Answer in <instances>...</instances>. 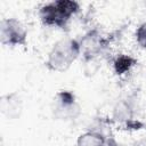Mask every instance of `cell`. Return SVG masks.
<instances>
[{"label": "cell", "mask_w": 146, "mask_h": 146, "mask_svg": "<svg viewBox=\"0 0 146 146\" xmlns=\"http://www.w3.org/2000/svg\"><path fill=\"white\" fill-rule=\"evenodd\" d=\"M80 57H82L80 40L68 35L62 36L48 49L44 66L50 72L65 73L76 63Z\"/></svg>", "instance_id": "6da1fadb"}, {"label": "cell", "mask_w": 146, "mask_h": 146, "mask_svg": "<svg viewBox=\"0 0 146 146\" xmlns=\"http://www.w3.org/2000/svg\"><path fill=\"white\" fill-rule=\"evenodd\" d=\"M81 11V5L73 0H54L43 2L38 8V17L42 25L65 29Z\"/></svg>", "instance_id": "7a4b0ae2"}, {"label": "cell", "mask_w": 146, "mask_h": 146, "mask_svg": "<svg viewBox=\"0 0 146 146\" xmlns=\"http://www.w3.org/2000/svg\"><path fill=\"white\" fill-rule=\"evenodd\" d=\"M29 30L23 21L17 17H3L0 22V41L10 48L26 47Z\"/></svg>", "instance_id": "3957f363"}, {"label": "cell", "mask_w": 146, "mask_h": 146, "mask_svg": "<svg viewBox=\"0 0 146 146\" xmlns=\"http://www.w3.org/2000/svg\"><path fill=\"white\" fill-rule=\"evenodd\" d=\"M75 146H117V143L100 130L88 129L76 137Z\"/></svg>", "instance_id": "277c9868"}, {"label": "cell", "mask_w": 146, "mask_h": 146, "mask_svg": "<svg viewBox=\"0 0 146 146\" xmlns=\"http://www.w3.org/2000/svg\"><path fill=\"white\" fill-rule=\"evenodd\" d=\"M79 40L81 43L82 56H84L86 58H94L98 56V54L102 52L105 46V40L103 39L102 34L95 30L87 32Z\"/></svg>", "instance_id": "5b68a950"}, {"label": "cell", "mask_w": 146, "mask_h": 146, "mask_svg": "<svg viewBox=\"0 0 146 146\" xmlns=\"http://www.w3.org/2000/svg\"><path fill=\"white\" fill-rule=\"evenodd\" d=\"M56 104H57V110L60 114L64 113V116L66 115H72L75 110H79L75 96L73 92L68 90H62L56 95Z\"/></svg>", "instance_id": "8992f818"}, {"label": "cell", "mask_w": 146, "mask_h": 146, "mask_svg": "<svg viewBox=\"0 0 146 146\" xmlns=\"http://www.w3.org/2000/svg\"><path fill=\"white\" fill-rule=\"evenodd\" d=\"M133 39L136 44L140 48L146 50V21L140 22L133 32Z\"/></svg>", "instance_id": "52a82bcc"}]
</instances>
